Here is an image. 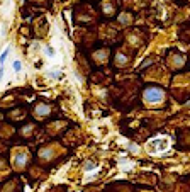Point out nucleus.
Instances as JSON below:
<instances>
[{"instance_id":"39448f33","label":"nucleus","mask_w":190,"mask_h":192,"mask_svg":"<svg viewBox=\"0 0 190 192\" xmlns=\"http://www.w3.org/2000/svg\"><path fill=\"white\" fill-rule=\"evenodd\" d=\"M49 77H60V73H58V72H51Z\"/></svg>"},{"instance_id":"423d86ee","label":"nucleus","mask_w":190,"mask_h":192,"mask_svg":"<svg viewBox=\"0 0 190 192\" xmlns=\"http://www.w3.org/2000/svg\"><path fill=\"white\" fill-rule=\"evenodd\" d=\"M46 53H48V54H53V48H46Z\"/></svg>"},{"instance_id":"20e7f679","label":"nucleus","mask_w":190,"mask_h":192,"mask_svg":"<svg viewBox=\"0 0 190 192\" xmlns=\"http://www.w3.org/2000/svg\"><path fill=\"white\" fill-rule=\"evenodd\" d=\"M14 70H15V72H19V70H21V61H14Z\"/></svg>"},{"instance_id":"f257e3e1","label":"nucleus","mask_w":190,"mask_h":192,"mask_svg":"<svg viewBox=\"0 0 190 192\" xmlns=\"http://www.w3.org/2000/svg\"><path fill=\"white\" fill-rule=\"evenodd\" d=\"M163 99V90L160 89V87H150V89L144 90V100L146 102H160Z\"/></svg>"},{"instance_id":"0eeeda50","label":"nucleus","mask_w":190,"mask_h":192,"mask_svg":"<svg viewBox=\"0 0 190 192\" xmlns=\"http://www.w3.org/2000/svg\"><path fill=\"white\" fill-rule=\"evenodd\" d=\"M2 75H3V68L0 66V78H2Z\"/></svg>"},{"instance_id":"f03ea898","label":"nucleus","mask_w":190,"mask_h":192,"mask_svg":"<svg viewBox=\"0 0 190 192\" xmlns=\"http://www.w3.org/2000/svg\"><path fill=\"white\" fill-rule=\"evenodd\" d=\"M7 54H9V48H7V50H5V51L2 53V56H0V63H3V61H5V60H7Z\"/></svg>"},{"instance_id":"7ed1b4c3","label":"nucleus","mask_w":190,"mask_h":192,"mask_svg":"<svg viewBox=\"0 0 190 192\" xmlns=\"http://www.w3.org/2000/svg\"><path fill=\"white\" fill-rule=\"evenodd\" d=\"M93 168H95V165H93L92 162H88V163L85 165V170H87V172H90V170H93Z\"/></svg>"}]
</instances>
